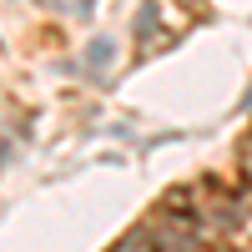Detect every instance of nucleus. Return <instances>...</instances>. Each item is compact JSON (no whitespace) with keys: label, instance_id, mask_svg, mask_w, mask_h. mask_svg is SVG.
Masks as SVG:
<instances>
[{"label":"nucleus","instance_id":"obj_1","mask_svg":"<svg viewBox=\"0 0 252 252\" xmlns=\"http://www.w3.org/2000/svg\"><path fill=\"white\" fill-rule=\"evenodd\" d=\"M237 166H242V182L252 187V136L242 141V152H237Z\"/></svg>","mask_w":252,"mask_h":252},{"label":"nucleus","instance_id":"obj_2","mask_svg":"<svg viewBox=\"0 0 252 252\" xmlns=\"http://www.w3.org/2000/svg\"><path fill=\"white\" fill-rule=\"evenodd\" d=\"M242 106H252V91H247V96H242Z\"/></svg>","mask_w":252,"mask_h":252}]
</instances>
